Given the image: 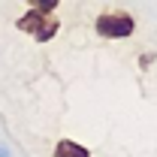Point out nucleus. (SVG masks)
<instances>
[{
    "mask_svg": "<svg viewBox=\"0 0 157 157\" xmlns=\"http://www.w3.org/2000/svg\"><path fill=\"white\" fill-rule=\"evenodd\" d=\"M27 9H42V12H55L60 6V0H24Z\"/></svg>",
    "mask_w": 157,
    "mask_h": 157,
    "instance_id": "obj_4",
    "label": "nucleus"
},
{
    "mask_svg": "<svg viewBox=\"0 0 157 157\" xmlns=\"http://www.w3.org/2000/svg\"><path fill=\"white\" fill-rule=\"evenodd\" d=\"M151 63H157V52H145V55L139 58V70H148Z\"/></svg>",
    "mask_w": 157,
    "mask_h": 157,
    "instance_id": "obj_5",
    "label": "nucleus"
},
{
    "mask_svg": "<svg viewBox=\"0 0 157 157\" xmlns=\"http://www.w3.org/2000/svg\"><path fill=\"white\" fill-rule=\"evenodd\" d=\"M0 157H12V151H9V148H6L3 142H0Z\"/></svg>",
    "mask_w": 157,
    "mask_h": 157,
    "instance_id": "obj_6",
    "label": "nucleus"
},
{
    "mask_svg": "<svg viewBox=\"0 0 157 157\" xmlns=\"http://www.w3.org/2000/svg\"><path fill=\"white\" fill-rule=\"evenodd\" d=\"M94 30L100 39H130L136 33V18L127 12V9H103L97 18H94Z\"/></svg>",
    "mask_w": 157,
    "mask_h": 157,
    "instance_id": "obj_2",
    "label": "nucleus"
},
{
    "mask_svg": "<svg viewBox=\"0 0 157 157\" xmlns=\"http://www.w3.org/2000/svg\"><path fill=\"white\" fill-rule=\"evenodd\" d=\"M52 157H91V151H88L82 142H76V139H58Z\"/></svg>",
    "mask_w": 157,
    "mask_h": 157,
    "instance_id": "obj_3",
    "label": "nucleus"
},
{
    "mask_svg": "<svg viewBox=\"0 0 157 157\" xmlns=\"http://www.w3.org/2000/svg\"><path fill=\"white\" fill-rule=\"evenodd\" d=\"M15 30L27 33L33 42H52L60 30V18L55 12H42V9H24L15 18Z\"/></svg>",
    "mask_w": 157,
    "mask_h": 157,
    "instance_id": "obj_1",
    "label": "nucleus"
}]
</instances>
